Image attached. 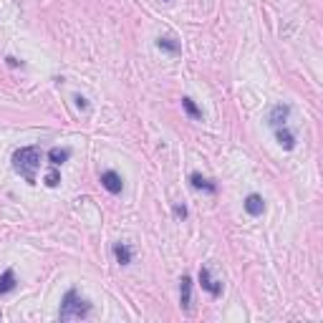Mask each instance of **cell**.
<instances>
[{
    "instance_id": "cell-5",
    "label": "cell",
    "mask_w": 323,
    "mask_h": 323,
    "mask_svg": "<svg viewBox=\"0 0 323 323\" xmlns=\"http://www.w3.org/2000/svg\"><path fill=\"white\" fill-rule=\"evenodd\" d=\"M180 306L185 313L192 311V280H190V275H182V280H180Z\"/></svg>"
},
{
    "instance_id": "cell-14",
    "label": "cell",
    "mask_w": 323,
    "mask_h": 323,
    "mask_svg": "<svg viewBox=\"0 0 323 323\" xmlns=\"http://www.w3.org/2000/svg\"><path fill=\"white\" fill-rule=\"evenodd\" d=\"M182 109H185L192 119H202V109H197V104H194L192 99H187V96L182 99Z\"/></svg>"
},
{
    "instance_id": "cell-12",
    "label": "cell",
    "mask_w": 323,
    "mask_h": 323,
    "mask_svg": "<svg viewBox=\"0 0 323 323\" xmlns=\"http://www.w3.org/2000/svg\"><path fill=\"white\" fill-rule=\"evenodd\" d=\"M114 258L119 265H129L131 262V248L129 245H124V243H116L114 245Z\"/></svg>"
},
{
    "instance_id": "cell-10",
    "label": "cell",
    "mask_w": 323,
    "mask_h": 323,
    "mask_svg": "<svg viewBox=\"0 0 323 323\" xmlns=\"http://www.w3.org/2000/svg\"><path fill=\"white\" fill-rule=\"evenodd\" d=\"M157 48L159 51H167V53H172V56H177L182 48H180V43L174 41V38H169V36H159L157 38Z\"/></svg>"
},
{
    "instance_id": "cell-13",
    "label": "cell",
    "mask_w": 323,
    "mask_h": 323,
    "mask_svg": "<svg viewBox=\"0 0 323 323\" xmlns=\"http://www.w3.org/2000/svg\"><path fill=\"white\" fill-rule=\"evenodd\" d=\"M68 157H71V152H68V149H61V146H53V149L48 152V159H51L53 167H61Z\"/></svg>"
},
{
    "instance_id": "cell-7",
    "label": "cell",
    "mask_w": 323,
    "mask_h": 323,
    "mask_svg": "<svg viewBox=\"0 0 323 323\" xmlns=\"http://www.w3.org/2000/svg\"><path fill=\"white\" fill-rule=\"evenodd\" d=\"M245 212L253 215V217L262 215V212H265V199H262L260 194H248V197H245Z\"/></svg>"
},
{
    "instance_id": "cell-2",
    "label": "cell",
    "mask_w": 323,
    "mask_h": 323,
    "mask_svg": "<svg viewBox=\"0 0 323 323\" xmlns=\"http://www.w3.org/2000/svg\"><path fill=\"white\" fill-rule=\"evenodd\" d=\"M91 313V303L83 301L76 290H68L61 301V311H58V318L61 321H81Z\"/></svg>"
},
{
    "instance_id": "cell-8",
    "label": "cell",
    "mask_w": 323,
    "mask_h": 323,
    "mask_svg": "<svg viewBox=\"0 0 323 323\" xmlns=\"http://www.w3.org/2000/svg\"><path fill=\"white\" fill-rule=\"evenodd\" d=\"M190 182H192L194 190H199V192H207V194H215V192H217V185H215L212 180H207V177L197 174V172H194L192 177H190Z\"/></svg>"
},
{
    "instance_id": "cell-3",
    "label": "cell",
    "mask_w": 323,
    "mask_h": 323,
    "mask_svg": "<svg viewBox=\"0 0 323 323\" xmlns=\"http://www.w3.org/2000/svg\"><path fill=\"white\" fill-rule=\"evenodd\" d=\"M199 285H202V290H207L212 298H220V296H222V283L212 278L210 268H199Z\"/></svg>"
},
{
    "instance_id": "cell-18",
    "label": "cell",
    "mask_w": 323,
    "mask_h": 323,
    "mask_svg": "<svg viewBox=\"0 0 323 323\" xmlns=\"http://www.w3.org/2000/svg\"><path fill=\"white\" fill-rule=\"evenodd\" d=\"M164 3H169V0H164Z\"/></svg>"
},
{
    "instance_id": "cell-1",
    "label": "cell",
    "mask_w": 323,
    "mask_h": 323,
    "mask_svg": "<svg viewBox=\"0 0 323 323\" xmlns=\"http://www.w3.org/2000/svg\"><path fill=\"white\" fill-rule=\"evenodd\" d=\"M41 149L38 146H23L13 154V169L28 182V185H36L38 180V169H41Z\"/></svg>"
},
{
    "instance_id": "cell-17",
    "label": "cell",
    "mask_w": 323,
    "mask_h": 323,
    "mask_svg": "<svg viewBox=\"0 0 323 323\" xmlns=\"http://www.w3.org/2000/svg\"><path fill=\"white\" fill-rule=\"evenodd\" d=\"M76 106H78V109H89V104H86L83 96H76Z\"/></svg>"
},
{
    "instance_id": "cell-4",
    "label": "cell",
    "mask_w": 323,
    "mask_h": 323,
    "mask_svg": "<svg viewBox=\"0 0 323 323\" xmlns=\"http://www.w3.org/2000/svg\"><path fill=\"white\" fill-rule=\"evenodd\" d=\"M288 116H290V106H288V104H278V106H273V109H270L268 122H270V127H273V129H280V127H285Z\"/></svg>"
},
{
    "instance_id": "cell-16",
    "label": "cell",
    "mask_w": 323,
    "mask_h": 323,
    "mask_svg": "<svg viewBox=\"0 0 323 323\" xmlns=\"http://www.w3.org/2000/svg\"><path fill=\"white\" fill-rule=\"evenodd\" d=\"M174 215H177L180 220H185V217H187V207H185V204H177V207H174Z\"/></svg>"
},
{
    "instance_id": "cell-6",
    "label": "cell",
    "mask_w": 323,
    "mask_h": 323,
    "mask_svg": "<svg viewBox=\"0 0 323 323\" xmlns=\"http://www.w3.org/2000/svg\"><path fill=\"white\" fill-rule=\"evenodd\" d=\"M101 187L106 190V192H111V194H119L122 190H124V180L116 174V172H101Z\"/></svg>"
},
{
    "instance_id": "cell-15",
    "label": "cell",
    "mask_w": 323,
    "mask_h": 323,
    "mask_svg": "<svg viewBox=\"0 0 323 323\" xmlns=\"http://www.w3.org/2000/svg\"><path fill=\"white\" fill-rule=\"evenodd\" d=\"M58 185H61V174H58V169H51L46 174V187H58Z\"/></svg>"
},
{
    "instance_id": "cell-11",
    "label": "cell",
    "mask_w": 323,
    "mask_h": 323,
    "mask_svg": "<svg viewBox=\"0 0 323 323\" xmlns=\"http://www.w3.org/2000/svg\"><path fill=\"white\" fill-rule=\"evenodd\" d=\"M15 285H18V280H15V273L8 268V270L0 275V296H5V293L15 290Z\"/></svg>"
},
{
    "instance_id": "cell-9",
    "label": "cell",
    "mask_w": 323,
    "mask_h": 323,
    "mask_svg": "<svg viewBox=\"0 0 323 323\" xmlns=\"http://www.w3.org/2000/svg\"><path fill=\"white\" fill-rule=\"evenodd\" d=\"M275 139H278V144H280V146H283L285 152L296 149V136H293V131H288L285 127L275 129Z\"/></svg>"
}]
</instances>
